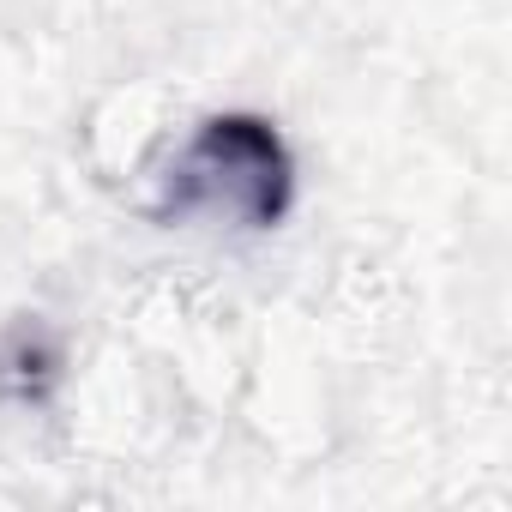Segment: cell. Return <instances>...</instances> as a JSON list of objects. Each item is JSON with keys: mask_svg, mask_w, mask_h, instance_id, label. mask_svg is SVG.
<instances>
[{"mask_svg": "<svg viewBox=\"0 0 512 512\" xmlns=\"http://www.w3.org/2000/svg\"><path fill=\"white\" fill-rule=\"evenodd\" d=\"M211 175H229L223 211H241L247 223H272L290 199V157L284 139L253 121V115H217L205 121V133L193 139L187 163L175 169V205L187 211L205 187H217Z\"/></svg>", "mask_w": 512, "mask_h": 512, "instance_id": "obj_1", "label": "cell"}]
</instances>
